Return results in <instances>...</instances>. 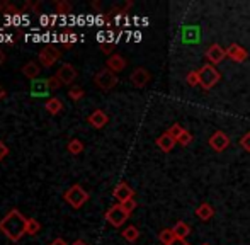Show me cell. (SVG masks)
Returning <instances> with one entry per match:
<instances>
[{
    "mask_svg": "<svg viewBox=\"0 0 250 245\" xmlns=\"http://www.w3.org/2000/svg\"><path fill=\"white\" fill-rule=\"evenodd\" d=\"M27 218L19 209H10L2 220H0V232L10 240V242H19L26 233Z\"/></svg>",
    "mask_w": 250,
    "mask_h": 245,
    "instance_id": "obj_1",
    "label": "cell"
},
{
    "mask_svg": "<svg viewBox=\"0 0 250 245\" xmlns=\"http://www.w3.org/2000/svg\"><path fill=\"white\" fill-rule=\"evenodd\" d=\"M198 73H199V85L203 87L204 90L213 89V87L221 80V73L216 70V66L209 65V63L201 66L198 70Z\"/></svg>",
    "mask_w": 250,
    "mask_h": 245,
    "instance_id": "obj_2",
    "label": "cell"
},
{
    "mask_svg": "<svg viewBox=\"0 0 250 245\" xmlns=\"http://www.w3.org/2000/svg\"><path fill=\"white\" fill-rule=\"evenodd\" d=\"M63 198H65V201L68 203L72 208L79 209L89 201V192H87L82 185L75 184V185H72V187H68V191L65 192Z\"/></svg>",
    "mask_w": 250,
    "mask_h": 245,
    "instance_id": "obj_3",
    "label": "cell"
},
{
    "mask_svg": "<svg viewBox=\"0 0 250 245\" xmlns=\"http://www.w3.org/2000/svg\"><path fill=\"white\" fill-rule=\"evenodd\" d=\"M94 82H96V85L99 87L101 90H111L118 85L119 80H118V75H116L114 72H111L109 68H102L96 73Z\"/></svg>",
    "mask_w": 250,
    "mask_h": 245,
    "instance_id": "obj_4",
    "label": "cell"
},
{
    "mask_svg": "<svg viewBox=\"0 0 250 245\" xmlns=\"http://www.w3.org/2000/svg\"><path fill=\"white\" fill-rule=\"evenodd\" d=\"M104 218L107 220V223H111L112 226L119 228V226L125 225L126 220L129 218V213H126L125 208H123L121 204H114V206H111L107 211H105Z\"/></svg>",
    "mask_w": 250,
    "mask_h": 245,
    "instance_id": "obj_5",
    "label": "cell"
},
{
    "mask_svg": "<svg viewBox=\"0 0 250 245\" xmlns=\"http://www.w3.org/2000/svg\"><path fill=\"white\" fill-rule=\"evenodd\" d=\"M38 58H40V65H43L44 68H50V66H53L60 58H62V51H60L56 46L48 44V46H44L43 50L40 51Z\"/></svg>",
    "mask_w": 250,
    "mask_h": 245,
    "instance_id": "obj_6",
    "label": "cell"
},
{
    "mask_svg": "<svg viewBox=\"0 0 250 245\" xmlns=\"http://www.w3.org/2000/svg\"><path fill=\"white\" fill-rule=\"evenodd\" d=\"M209 146L214 150V152L221 153L230 146V136L227 135L225 131H214L213 135L209 136Z\"/></svg>",
    "mask_w": 250,
    "mask_h": 245,
    "instance_id": "obj_7",
    "label": "cell"
},
{
    "mask_svg": "<svg viewBox=\"0 0 250 245\" xmlns=\"http://www.w3.org/2000/svg\"><path fill=\"white\" fill-rule=\"evenodd\" d=\"M150 79H151V75L145 66H138V68L133 70L131 75H129V80H131V83L136 87V89H143V87H146L150 82Z\"/></svg>",
    "mask_w": 250,
    "mask_h": 245,
    "instance_id": "obj_8",
    "label": "cell"
},
{
    "mask_svg": "<svg viewBox=\"0 0 250 245\" xmlns=\"http://www.w3.org/2000/svg\"><path fill=\"white\" fill-rule=\"evenodd\" d=\"M204 57H206V60L209 65H218V63H221L225 58H227V48H221L218 43H214L208 48Z\"/></svg>",
    "mask_w": 250,
    "mask_h": 245,
    "instance_id": "obj_9",
    "label": "cell"
},
{
    "mask_svg": "<svg viewBox=\"0 0 250 245\" xmlns=\"http://www.w3.org/2000/svg\"><path fill=\"white\" fill-rule=\"evenodd\" d=\"M77 75H79V72H77V68L72 65V63H63V65L58 68V72H56V77H58L60 82H62L63 85L72 83L73 80L77 79Z\"/></svg>",
    "mask_w": 250,
    "mask_h": 245,
    "instance_id": "obj_10",
    "label": "cell"
},
{
    "mask_svg": "<svg viewBox=\"0 0 250 245\" xmlns=\"http://www.w3.org/2000/svg\"><path fill=\"white\" fill-rule=\"evenodd\" d=\"M227 58H230V60L235 63H244L249 58V53L245 48L240 46V44L233 43L227 48Z\"/></svg>",
    "mask_w": 250,
    "mask_h": 245,
    "instance_id": "obj_11",
    "label": "cell"
},
{
    "mask_svg": "<svg viewBox=\"0 0 250 245\" xmlns=\"http://www.w3.org/2000/svg\"><path fill=\"white\" fill-rule=\"evenodd\" d=\"M112 196H114V198L118 199L119 203H125V201H128V199L135 198V191H133L131 185H129V184L119 183L114 187V191H112Z\"/></svg>",
    "mask_w": 250,
    "mask_h": 245,
    "instance_id": "obj_12",
    "label": "cell"
},
{
    "mask_svg": "<svg viewBox=\"0 0 250 245\" xmlns=\"http://www.w3.org/2000/svg\"><path fill=\"white\" fill-rule=\"evenodd\" d=\"M175 145H177V140H175L174 136H172L168 131L162 133V135L157 138V146H158V148H160L164 153L172 152V150H174V146H175Z\"/></svg>",
    "mask_w": 250,
    "mask_h": 245,
    "instance_id": "obj_13",
    "label": "cell"
},
{
    "mask_svg": "<svg viewBox=\"0 0 250 245\" xmlns=\"http://www.w3.org/2000/svg\"><path fill=\"white\" fill-rule=\"evenodd\" d=\"M87 121H89V124L92 126V128L101 129V128H104V126L109 122V116L102 109H96L89 118H87Z\"/></svg>",
    "mask_w": 250,
    "mask_h": 245,
    "instance_id": "obj_14",
    "label": "cell"
},
{
    "mask_svg": "<svg viewBox=\"0 0 250 245\" xmlns=\"http://www.w3.org/2000/svg\"><path fill=\"white\" fill-rule=\"evenodd\" d=\"M105 65H107V68L111 70V72L119 73L126 68L128 61H126V58L123 57V55H111V57L107 58V61H105Z\"/></svg>",
    "mask_w": 250,
    "mask_h": 245,
    "instance_id": "obj_15",
    "label": "cell"
},
{
    "mask_svg": "<svg viewBox=\"0 0 250 245\" xmlns=\"http://www.w3.org/2000/svg\"><path fill=\"white\" fill-rule=\"evenodd\" d=\"M196 216L201 220V222H209L214 216V208L208 203H201V204L196 208Z\"/></svg>",
    "mask_w": 250,
    "mask_h": 245,
    "instance_id": "obj_16",
    "label": "cell"
},
{
    "mask_svg": "<svg viewBox=\"0 0 250 245\" xmlns=\"http://www.w3.org/2000/svg\"><path fill=\"white\" fill-rule=\"evenodd\" d=\"M21 72H22L24 77L34 80V79H38V77H40L41 68H40V65H38V61H27L26 65L22 66V70H21Z\"/></svg>",
    "mask_w": 250,
    "mask_h": 245,
    "instance_id": "obj_17",
    "label": "cell"
},
{
    "mask_svg": "<svg viewBox=\"0 0 250 245\" xmlns=\"http://www.w3.org/2000/svg\"><path fill=\"white\" fill-rule=\"evenodd\" d=\"M172 228H174V233H175V237H177V240H186L189 235H191V226H189L186 222H182V220L175 223Z\"/></svg>",
    "mask_w": 250,
    "mask_h": 245,
    "instance_id": "obj_18",
    "label": "cell"
},
{
    "mask_svg": "<svg viewBox=\"0 0 250 245\" xmlns=\"http://www.w3.org/2000/svg\"><path fill=\"white\" fill-rule=\"evenodd\" d=\"M158 240L162 242V245H172L177 240L174 233V228H164L160 233H158Z\"/></svg>",
    "mask_w": 250,
    "mask_h": 245,
    "instance_id": "obj_19",
    "label": "cell"
},
{
    "mask_svg": "<svg viewBox=\"0 0 250 245\" xmlns=\"http://www.w3.org/2000/svg\"><path fill=\"white\" fill-rule=\"evenodd\" d=\"M121 235H123V239L126 240V242H136V240L140 239V230L136 228V226H133V225H129V226H126L125 230L121 232Z\"/></svg>",
    "mask_w": 250,
    "mask_h": 245,
    "instance_id": "obj_20",
    "label": "cell"
},
{
    "mask_svg": "<svg viewBox=\"0 0 250 245\" xmlns=\"http://www.w3.org/2000/svg\"><path fill=\"white\" fill-rule=\"evenodd\" d=\"M44 107H46V111L51 114V116H56V114L63 109V104H62V101H60L58 97H51V99L46 101V106H44Z\"/></svg>",
    "mask_w": 250,
    "mask_h": 245,
    "instance_id": "obj_21",
    "label": "cell"
},
{
    "mask_svg": "<svg viewBox=\"0 0 250 245\" xmlns=\"http://www.w3.org/2000/svg\"><path fill=\"white\" fill-rule=\"evenodd\" d=\"M68 152L72 153V155H80V153L83 152V143L80 142L79 138H73V140H70L68 142Z\"/></svg>",
    "mask_w": 250,
    "mask_h": 245,
    "instance_id": "obj_22",
    "label": "cell"
},
{
    "mask_svg": "<svg viewBox=\"0 0 250 245\" xmlns=\"http://www.w3.org/2000/svg\"><path fill=\"white\" fill-rule=\"evenodd\" d=\"M41 230V223L34 218H27V225H26V233L27 235H38Z\"/></svg>",
    "mask_w": 250,
    "mask_h": 245,
    "instance_id": "obj_23",
    "label": "cell"
},
{
    "mask_svg": "<svg viewBox=\"0 0 250 245\" xmlns=\"http://www.w3.org/2000/svg\"><path fill=\"white\" fill-rule=\"evenodd\" d=\"M55 10L60 16H66V14L72 12V3L66 2V0H60V2L55 3Z\"/></svg>",
    "mask_w": 250,
    "mask_h": 245,
    "instance_id": "obj_24",
    "label": "cell"
},
{
    "mask_svg": "<svg viewBox=\"0 0 250 245\" xmlns=\"http://www.w3.org/2000/svg\"><path fill=\"white\" fill-rule=\"evenodd\" d=\"M192 140H194V136H192V133L189 131V129H184V133H182L181 136H179L177 143L181 146H189L192 143Z\"/></svg>",
    "mask_w": 250,
    "mask_h": 245,
    "instance_id": "obj_25",
    "label": "cell"
},
{
    "mask_svg": "<svg viewBox=\"0 0 250 245\" xmlns=\"http://www.w3.org/2000/svg\"><path fill=\"white\" fill-rule=\"evenodd\" d=\"M46 92H50V89H48L46 85V80H38V82L33 83V94H40V96H44Z\"/></svg>",
    "mask_w": 250,
    "mask_h": 245,
    "instance_id": "obj_26",
    "label": "cell"
},
{
    "mask_svg": "<svg viewBox=\"0 0 250 245\" xmlns=\"http://www.w3.org/2000/svg\"><path fill=\"white\" fill-rule=\"evenodd\" d=\"M186 82H188V85L189 87H196V85H199V73H198V70H192V72H189L188 75H186Z\"/></svg>",
    "mask_w": 250,
    "mask_h": 245,
    "instance_id": "obj_27",
    "label": "cell"
},
{
    "mask_svg": "<svg viewBox=\"0 0 250 245\" xmlns=\"http://www.w3.org/2000/svg\"><path fill=\"white\" fill-rule=\"evenodd\" d=\"M83 96H85V92H83V89H80V87H72V89L68 90V97L72 101H80V99H83Z\"/></svg>",
    "mask_w": 250,
    "mask_h": 245,
    "instance_id": "obj_28",
    "label": "cell"
},
{
    "mask_svg": "<svg viewBox=\"0 0 250 245\" xmlns=\"http://www.w3.org/2000/svg\"><path fill=\"white\" fill-rule=\"evenodd\" d=\"M46 85H48V89H50V90H58L63 83L60 82V79L56 75H51V77H48V79H46Z\"/></svg>",
    "mask_w": 250,
    "mask_h": 245,
    "instance_id": "obj_29",
    "label": "cell"
},
{
    "mask_svg": "<svg viewBox=\"0 0 250 245\" xmlns=\"http://www.w3.org/2000/svg\"><path fill=\"white\" fill-rule=\"evenodd\" d=\"M184 129L186 128H182V126L179 124V122H175V124H172L170 128H168V133H170V135L174 136L175 140H179V136H181L182 133H184Z\"/></svg>",
    "mask_w": 250,
    "mask_h": 245,
    "instance_id": "obj_30",
    "label": "cell"
},
{
    "mask_svg": "<svg viewBox=\"0 0 250 245\" xmlns=\"http://www.w3.org/2000/svg\"><path fill=\"white\" fill-rule=\"evenodd\" d=\"M119 204H121L123 208H125V211H126V213H129V215H131V213L136 209V206H138V204H136V201H135V198H133V199H128V201H125V203H119Z\"/></svg>",
    "mask_w": 250,
    "mask_h": 245,
    "instance_id": "obj_31",
    "label": "cell"
},
{
    "mask_svg": "<svg viewBox=\"0 0 250 245\" xmlns=\"http://www.w3.org/2000/svg\"><path fill=\"white\" fill-rule=\"evenodd\" d=\"M240 146L245 150V152H249V153H250V131H249V133H245V135L240 138Z\"/></svg>",
    "mask_w": 250,
    "mask_h": 245,
    "instance_id": "obj_32",
    "label": "cell"
},
{
    "mask_svg": "<svg viewBox=\"0 0 250 245\" xmlns=\"http://www.w3.org/2000/svg\"><path fill=\"white\" fill-rule=\"evenodd\" d=\"M9 155V148L3 142H0V160H3L5 157Z\"/></svg>",
    "mask_w": 250,
    "mask_h": 245,
    "instance_id": "obj_33",
    "label": "cell"
},
{
    "mask_svg": "<svg viewBox=\"0 0 250 245\" xmlns=\"http://www.w3.org/2000/svg\"><path fill=\"white\" fill-rule=\"evenodd\" d=\"M101 51H104V53H111V51H112V48H114V44H112V43H101Z\"/></svg>",
    "mask_w": 250,
    "mask_h": 245,
    "instance_id": "obj_34",
    "label": "cell"
},
{
    "mask_svg": "<svg viewBox=\"0 0 250 245\" xmlns=\"http://www.w3.org/2000/svg\"><path fill=\"white\" fill-rule=\"evenodd\" d=\"M50 245H68V244H66L63 239H55V240H53V242H51Z\"/></svg>",
    "mask_w": 250,
    "mask_h": 245,
    "instance_id": "obj_35",
    "label": "cell"
},
{
    "mask_svg": "<svg viewBox=\"0 0 250 245\" xmlns=\"http://www.w3.org/2000/svg\"><path fill=\"white\" fill-rule=\"evenodd\" d=\"M3 97H5V89H3L2 83H0V101H2Z\"/></svg>",
    "mask_w": 250,
    "mask_h": 245,
    "instance_id": "obj_36",
    "label": "cell"
},
{
    "mask_svg": "<svg viewBox=\"0 0 250 245\" xmlns=\"http://www.w3.org/2000/svg\"><path fill=\"white\" fill-rule=\"evenodd\" d=\"M172 245H189V244L186 242V240H175V242L172 244Z\"/></svg>",
    "mask_w": 250,
    "mask_h": 245,
    "instance_id": "obj_37",
    "label": "cell"
},
{
    "mask_svg": "<svg viewBox=\"0 0 250 245\" xmlns=\"http://www.w3.org/2000/svg\"><path fill=\"white\" fill-rule=\"evenodd\" d=\"M3 60H5V55H3V51L0 50V63H3Z\"/></svg>",
    "mask_w": 250,
    "mask_h": 245,
    "instance_id": "obj_38",
    "label": "cell"
},
{
    "mask_svg": "<svg viewBox=\"0 0 250 245\" xmlns=\"http://www.w3.org/2000/svg\"><path fill=\"white\" fill-rule=\"evenodd\" d=\"M72 245H87V244L83 242V240H77V242H73Z\"/></svg>",
    "mask_w": 250,
    "mask_h": 245,
    "instance_id": "obj_39",
    "label": "cell"
},
{
    "mask_svg": "<svg viewBox=\"0 0 250 245\" xmlns=\"http://www.w3.org/2000/svg\"><path fill=\"white\" fill-rule=\"evenodd\" d=\"M2 10H3V5H2V3H0V12H2Z\"/></svg>",
    "mask_w": 250,
    "mask_h": 245,
    "instance_id": "obj_40",
    "label": "cell"
},
{
    "mask_svg": "<svg viewBox=\"0 0 250 245\" xmlns=\"http://www.w3.org/2000/svg\"><path fill=\"white\" fill-rule=\"evenodd\" d=\"M203 245H209V244H203Z\"/></svg>",
    "mask_w": 250,
    "mask_h": 245,
    "instance_id": "obj_41",
    "label": "cell"
}]
</instances>
